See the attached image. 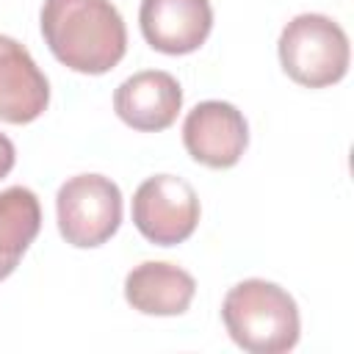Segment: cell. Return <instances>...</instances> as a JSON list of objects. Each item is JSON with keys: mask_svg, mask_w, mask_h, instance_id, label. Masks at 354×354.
Here are the masks:
<instances>
[{"mask_svg": "<svg viewBox=\"0 0 354 354\" xmlns=\"http://www.w3.org/2000/svg\"><path fill=\"white\" fill-rule=\"evenodd\" d=\"M41 36L50 53L80 75H105L127 53V28L111 0H44Z\"/></svg>", "mask_w": 354, "mask_h": 354, "instance_id": "cell-1", "label": "cell"}, {"mask_svg": "<svg viewBox=\"0 0 354 354\" xmlns=\"http://www.w3.org/2000/svg\"><path fill=\"white\" fill-rule=\"evenodd\" d=\"M279 64L290 80L326 88L346 77L351 50L346 30L326 14H299L279 33Z\"/></svg>", "mask_w": 354, "mask_h": 354, "instance_id": "cell-3", "label": "cell"}, {"mask_svg": "<svg viewBox=\"0 0 354 354\" xmlns=\"http://www.w3.org/2000/svg\"><path fill=\"white\" fill-rule=\"evenodd\" d=\"M221 321L249 354H285L299 343L301 321L296 299L268 279H243L221 301Z\"/></svg>", "mask_w": 354, "mask_h": 354, "instance_id": "cell-2", "label": "cell"}, {"mask_svg": "<svg viewBox=\"0 0 354 354\" xmlns=\"http://www.w3.org/2000/svg\"><path fill=\"white\" fill-rule=\"evenodd\" d=\"M55 218L66 243L102 246L122 224V191L111 177L75 174L55 194Z\"/></svg>", "mask_w": 354, "mask_h": 354, "instance_id": "cell-4", "label": "cell"}, {"mask_svg": "<svg viewBox=\"0 0 354 354\" xmlns=\"http://www.w3.org/2000/svg\"><path fill=\"white\" fill-rule=\"evenodd\" d=\"M183 144L196 163L207 169H230L246 152L249 124L232 102L205 100L188 111L183 122Z\"/></svg>", "mask_w": 354, "mask_h": 354, "instance_id": "cell-6", "label": "cell"}, {"mask_svg": "<svg viewBox=\"0 0 354 354\" xmlns=\"http://www.w3.org/2000/svg\"><path fill=\"white\" fill-rule=\"evenodd\" d=\"M183 108V88L174 75L163 69H144L130 75L113 91L116 116L141 133H158L174 124Z\"/></svg>", "mask_w": 354, "mask_h": 354, "instance_id": "cell-8", "label": "cell"}, {"mask_svg": "<svg viewBox=\"0 0 354 354\" xmlns=\"http://www.w3.org/2000/svg\"><path fill=\"white\" fill-rule=\"evenodd\" d=\"M14 160H17V149H14L11 138L6 133H0V180L14 169Z\"/></svg>", "mask_w": 354, "mask_h": 354, "instance_id": "cell-12", "label": "cell"}, {"mask_svg": "<svg viewBox=\"0 0 354 354\" xmlns=\"http://www.w3.org/2000/svg\"><path fill=\"white\" fill-rule=\"evenodd\" d=\"M133 224L155 246L183 243L199 224V196L183 177H147L133 194Z\"/></svg>", "mask_w": 354, "mask_h": 354, "instance_id": "cell-5", "label": "cell"}, {"mask_svg": "<svg viewBox=\"0 0 354 354\" xmlns=\"http://www.w3.org/2000/svg\"><path fill=\"white\" fill-rule=\"evenodd\" d=\"M50 83L25 44L0 33V122L28 124L47 111Z\"/></svg>", "mask_w": 354, "mask_h": 354, "instance_id": "cell-9", "label": "cell"}, {"mask_svg": "<svg viewBox=\"0 0 354 354\" xmlns=\"http://www.w3.org/2000/svg\"><path fill=\"white\" fill-rule=\"evenodd\" d=\"M41 230L39 196L25 185L0 191V279L11 277Z\"/></svg>", "mask_w": 354, "mask_h": 354, "instance_id": "cell-11", "label": "cell"}, {"mask_svg": "<svg viewBox=\"0 0 354 354\" xmlns=\"http://www.w3.org/2000/svg\"><path fill=\"white\" fill-rule=\"evenodd\" d=\"M196 293L194 277L163 260H147L124 277V299L144 315H183Z\"/></svg>", "mask_w": 354, "mask_h": 354, "instance_id": "cell-10", "label": "cell"}, {"mask_svg": "<svg viewBox=\"0 0 354 354\" xmlns=\"http://www.w3.org/2000/svg\"><path fill=\"white\" fill-rule=\"evenodd\" d=\"M138 25L152 50L185 55L207 41L213 6L210 0H141Z\"/></svg>", "mask_w": 354, "mask_h": 354, "instance_id": "cell-7", "label": "cell"}]
</instances>
